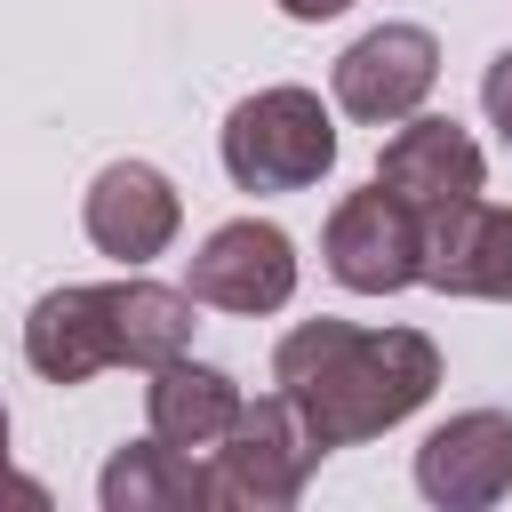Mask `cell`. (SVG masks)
<instances>
[{
  "label": "cell",
  "mask_w": 512,
  "mask_h": 512,
  "mask_svg": "<svg viewBox=\"0 0 512 512\" xmlns=\"http://www.w3.org/2000/svg\"><path fill=\"white\" fill-rule=\"evenodd\" d=\"M96 496H104V512H200L208 504V464L168 448V440H128V448H112Z\"/></svg>",
  "instance_id": "cell-13"
},
{
  "label": "cell",
  "mask_w": 512,
  "mask_h": 512,
  "mask_svg": "<svg viewBox=\"0 0 512 512\" xmlns=\"http://www.w3.org/2000/svg\"><path fill=\"white\" fill-rule=\"evenodd\" d=\"M192 288L168 280H72L24 312V368L40 384H88L104 368H160L192 352Z\"/></svg>",
  "instance_id": "cell-2"
},
{
  "label": "cell",
  "mask_w": 512,
  "mask_h": 512,
  "mask_svg": "<svg viewBox=\"0 0 512 512\" xmlns=\"http://www.w3.org/2000/svg\"><path fill=\"white\" fill-rule=\"evenodd\" d=\"M432 80H440V40H432L424 24H376V32H360V40L336 56V72H328L336 112H344V120H368V128L408 120V112L432 96Z\"/></svg>",
  "instance_id": "cell-7"
},
{
  "label": "cell",
  "mask_w": 512,
  "mask_h": 512,
  "mask_svg": "<svg viewBox=\"0 0 512 512\" xmlns=\"http://www.w3.org/2000/svg\"><path fill=\"white\" fill-rule=\"evenodd\" d=\"M272 384L312 424L320 448H360L408 424L440 392V344L424 328H352V320H296L272 344Z\"/></svg>",
  "instance_id": "cell-1"
},
{
  "label": "cell",
  "mask_w": 512,
  "mask_h": 512,
  "mask_svg": "<svg viewBox=\"0 0 512 512\" xmlns=\"http://www.w3.org/2000/svg\"><path fill=\"white\" fill-rule=\"evenodd\" d=\"M320 440L312 424L288 408V392H264V400H240L232 432L208 448V504H232V512H288L304 496V480L320 472Z\"/></svg>",
  "instance_id": "cell-4"
},
{
  "label": "cell",
  "mask_w": 512,
  "mask_h": 512,
  "mask_svg": "<svg viewBox=\"0 0 512 512\" xmlns=\"http://www.w3.org/2000/svg\"><path fill=\"white\" fill-rule=\"evenodd\" d=\"M80 224H88V240H96V256H112V264H152L168 240H176V224H184V200H176V184L152 168V160H112V168H96V184H88V200H80Z\"/></svg>",
  "instance_id": "cell-9"
},
{
  "label": "cell",
  "mask_w": 512,
  "mask_h": 512,
  "mask_svg": "<svg viewBox=\"0 0 512 512\" xmlns=\"http://www.w3.org/2000/svg\"><path fill=\"white\" fill-rule=\"evenodd\" d=\"M184 288L192 304H216V312H280L296 296V240L264 216H232L200 240V256L184 264Z\"/></svg>",
  "instance_id": "cell-8"
},
{
  "label": "cell",
  "mask_w": 512,
  "mask_h": 512,
  "mask_svg": "<svg viewBox=\"0 0 512 512\" xmlns=\"http://www.w3.org/2000/svg\"><path fill=\"white\" fill-rule=\"evenodd\" d=\"M0 504H24V512H48V488H40V480H16V472L0 464Z\"/></svg>",
  "instance_id": "cell-15"
},
{
  "label": "cell",
  "mask_w": 512,
  "mask_h": 512,
  "mask_svg": "<svg viewBox=\"0 0 512 512\" xmlns=\"http://www.w3.org/2000/svg\"><path fill=\"white\" fill-rule=\"evenodd\" d=\"M320 256L352 296H400V288L424 280V216L400 208L384 184L344 192L328 232H320Z\"/></svg>",
  "instance_id": "cell-5"
},
{
  "label": "cell",
  "mask_w": 512,
  "mask_h": 512,
  "mask_svg": "<svg viewBox=\"0 0 512 512\" xmlns=\"http://www.w3.org/2000/svg\"><path fill=\"white\" fill-rule=\"evenodd\" d=\"M480 104H488V128H496L504 152H512V48L488 56V72H480Z\"/></svg>",
  "instance_id": "cell-14"
},
{
  "label": "cell",
  "mask_w": 512,
  "mask_h": 512,
  "mask_svg": "<svg viewBox=\"0 0 512 512\" xmlns=\"http://www.w3.org/2000/svg\"><path fill=\"white\" fill-rule=\"evenodd\" d=\"M376 184L432 224L488 192V160L448 112H408V120H392V144L376 152Z\"/></svg>",
  "instance_id": "cell-6"
},
{
  "label": "cell",
  "mask_w": 512,
  "mask_h": 512,
  "mask_svg": "<svg viewBox=\"0 0 512 512\" xmlns=\"http://www.w3.org/2000/svg\"><path fill=\"white\" fill-rule=\"evenodd\" d=\"M0 464H8V408H0Z\"/></svg>",
  "instance_id": "cell-17"
},
{
  "label": "cell",
  "mask_w": 512,
  "mask_h": 512,
  "mask_svg": "<svg viewBox=\"0 0 512 512\" xmlns=\"http://www.w3.org/2000/svg\"><path fill=\"white\" fill-rule=\"evenodd\" d=\"M416 488L448 512H480V504L512 496V416L464 408V416L432 424L424 448H416Z\"/></svg>",
  "instance_id": "cell-10"
},
{
  "label": "cell",
  "mask_w": 512,
  "mask_h": 512,
  "mask_svg": "<svg viewBox=\"0 0 512 512\" xmlns=\"http://www.w3.org/2000/svg\"><path fill=\"white\" fill-rule=\"evenodd\" d=\"M424 288L512 304V208L464 200V208L432 216L424 224Z\"/></svg>",
  "instance_id": "cell-11"
},
{
  "label": "cell",
  "mask_w": 512,
  "mask_h": 512,
  "mask_svg": "<svg viewBox=\"0 0 512 512\" xmlns=\"http://www.w3.org/2000/svg\"><path fill=\"white\" fill-rule=\"evenodd\" d=\"M352 0H280V16H296V24H328V16H344Z\"/></svg>",
  "instance_id": "cell-16"
},
{
  "label": "cell",
  "mask_w": 512,
  "mask_h": 512,
  "mask_svg": "<svg viewBox=\"0 0 512 512\" xmlns=\"http://www.w3.org/2000/svg\"><path fill=\"white\" fill-rule=\"evenodd\" d=\"M216 152H224V176L240 192H304L336 168V120L312 88L280 80V88H256L224 112Z\"/></svg>",
  "instance_id": "cell-3"
},
{
  "label": "cell",
  "mask_w": 512,
  "mask_h": 512,
  "mask_svg": "<svg viewBox=\"0 0 512 512\" xmlns=\"http://www.w3.org/2000/svg\"><path fill=\"white\" fill-rule=\"evenodd\" d=\"M144 376H152V384H144V424H152V440H168V448H184V456H208V448L232 432L240 384H232L224 368L176 352V360H160V368H144Z\"/></svg>",
  "instance_id": "cell-12"
}]
</instances>
